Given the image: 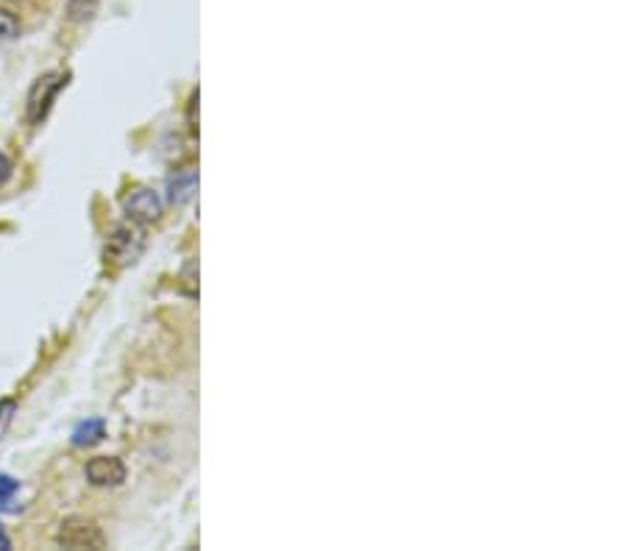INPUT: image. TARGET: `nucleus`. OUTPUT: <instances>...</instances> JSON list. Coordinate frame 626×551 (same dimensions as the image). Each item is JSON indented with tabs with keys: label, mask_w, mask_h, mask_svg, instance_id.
<instances>
[{
	"label": "nucleus",
	"mask_w": 626,
	"mask_h": 551,
	"mask_svg": "<svg viewBox=\"0 0 626 551\" xmlns=\"http://www.w3.org/2000/svg\"><path fill=\"white\" fill-rule=\"evenodd\" d=\"M131 231H135V229H118V231H115V237L109 240V246H107V257L118 259V262H135V257L140 253L142 242L131 246V242H129Z\"/></svg>",
	"instance_id": "obj_5"
},
{
	"label": "nucleus",
	"mask_w": 626,
	"mask_h": 551,
	"mask_svg": "<svg viewBox=\"0 0 626 551\" xmlns=\"http://www.w3.org/2000/svg\"><path fill=\"white\" fill-rule=\"evenodd\" d=\"M9 179H12V159L7 153H0V187L7 184Z\"/></svg>",
	"instance_id": "obj_12"
},
{
	"label": "nucleus",
	"mask_w": 626,
	"mask_h": 551,
	"mask_svg": "<svg viewBox=\"0 0 626 551\" xmlns=\"http://www.w3.org/2000/svg\"><path fill=\"white\" fill-rule=\"evenodd\" d=\"M87 479L96 488H118L120 482H126V465L118 457H96L87 462Z\"/></svg>",
	"instance_id": "obj_3"
},
{
	"label": "nucleus",
	"mask_w": 626,
	"mask_h": 551,
	"mask_svg": "<svg viewBox=\"0 0 626 551\" xmlns=\"http://www.w3.org/2000/svg\"><path fill=\"white\" fill-rule=\"evenodd\" d=\"M20 34V20L14 18L9 9H0V48L9 46L12 40H18Z\"/></svg>",
	"instance_id": "obj_9"
},
{
	"label": "nucleus",
	"mask_w": 626,
	"mask_h": 551,
	"mask_svg": "<svg viewBox=\"0 0 626 551\" xmlns=\"http://www.w3.org/2000/svg\"><path fill=\"white\" fill-rule=\"evenodd\" d=\"M59 545H64V549H103L107 545V538H103L101 527H96L92 521H87V518H68V521L62 523V529H59L57 534Z\"/></svg>",
	"instance_id": "obj_2"
},
{
	"label": "nucleus",
	"mask_w": 626,
	"mask_h": 551,
	"mask_svg": "<svg viewBox=\"0 0 626 551\" xmlns=\"http://www.w3.org/2000/svg\"><path fill=\"white\" fill-rule=\"evenodd\" d=\"M98 3L101 0H68V14L73 23H87V20L96 18Z\"/></svg>",
	"instance_id": "obj_8"
},
{
	"label": "nucleus",
	"mask_w": 626,
	"mask_h": 551,
	"mask_svg": "<svg viewBox=\"0 0 626 551\" xmlns=\"http://www.w3.org/2000/svg\"><path fill=\"white\" fill-rule=\"evenodd\" d=\"M170 201L173 203H187L198 190V176L196 170H185V173H176L168 184Z\"/></svg>",
	"instance_id": "obj_6"
},
{
	"label": "nucleus",
	"mask_w": 626,
	"mask_h": 551,
	"mask_svg": "<svg viewBox=\"0 0 626 551\" xmlns=\"http://www.w3.org/2000/svg\"><path fill=\"white\" fill-rule=\"evenodd\" d=\"M18 488H20V482H14L12 477H3V473H0V501L12 499V495L18 493Z\"/></svg>",
	"instance_id": "obj_10"
},
{
	"label": "nucleus",
	"mask_w": 626,
	"mask_h": 551,
	"mask_svg": "<svg viewBox=\"0 0 626 551\" xmlns=\"http://www.w3.org/2000/svg\"><path fill=\"white\" fill-rule=\"evenodd\" d=\"M12 549V540H9L7 529H3V523H0V551H9Z\"/></svg>",
	"instance_id": "obj_13"
},
{
	"label": "nucleus",
	"mask_w": 626,
	"mask_h": 551,
	"mask_svg": "<svg viewBox=\"0 0 626 551\" xmlns=\"http://www.w3.org/2000/svg\"><path fill=\"white\" fill-rule=\"evenodd\" d=\"M126 209H129L131 218L137 220H157L159 214H162V201H159L157 192L137 190L135 196L126 201Z\"/></svg>",
	"instance_id": "obj_4"
},
{
	"label": "nucleus",
	"mask_w": 626,
	"mask_h": 551,
	"mask_svg": "<svg viewBox=\"0 0 626 551\" xmlns=\"http://www.w3.org/2000/svg\"><path fill=\"white\" fill-rule=\"evenodd\" d=\"M12 412H14V401H3V404H0V434H3V429L9 427V421H12Z\"/></svg>",
	"instance_id": "obj_11"
},
{
	"label": "nucleus",
	"mask_w": 626,
	"mask_h": 551,
	"mask_svg": "<svg viewBox=\"0 0 626 551\" xmlns=\"http://www.w3.org/2000/svg\"><path fill=\"white\" fill-rule=\"evenodd\" d=\"M68 81L70 73H62V70H53V73L40 76V79L34 81V87H31L29 92V101H26V118H29L31 126H40L42 120L48 118L53 101H57L59 92L68 87Z\"/></svg>",
	"instance_id": "obj_1"
},
{
	"label": "nucleus",
	"mask_w": 626,
	"mask_h": 551,
	"mask_svg": "<svg viewBox=\"0 0 626 551\" xmlns=\"http://www.w3.org/2000/svg\"><path fill=\"white\" fill-rule=\"evenodd\" d=\"M103 438H107V427H103V421H85L73 432L76 445H96L101 443Z\"/></svg>",
	"instance_id": "obj_7"
}]
</instances>
